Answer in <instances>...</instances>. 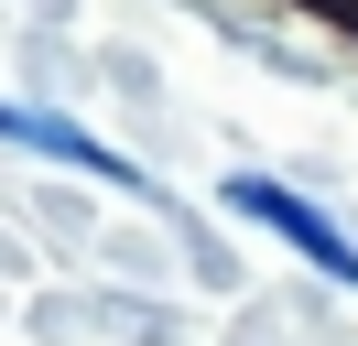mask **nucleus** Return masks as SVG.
<instances>
[{
  "label": "nucleus",
  "instance_id": "1",
  "mask_svg": "<svg viewBox=\"0 0 358 346\" xmlns=\"http://www.w3.org/2000/svg\"><path fill=\"white\" fill-rule=\"evenodd\" d=\"M239 206H250V216H271V227H282L304 260H326V271H348V281H358V249H336V227H326L315 206H293L282 184H261V173H250V184H239Z\"/></svg>",
  "mask_w": 358,
  "mask_h": 346
}]
</instances>
